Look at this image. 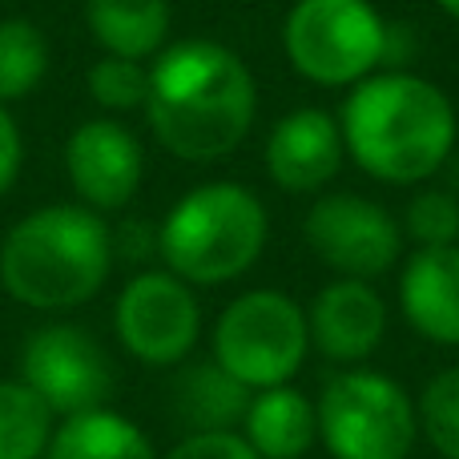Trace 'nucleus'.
Instances as JSON below:
<instances>
[{"mask_svg":"<svg viewBox=\"0 0 459 459\" xmlns=\"http://www.w3.org/2000/svg\"><path fill=\"white\" fill-rule=\"evenodd\" d=\"M310 342L331 363H359L383 342L387 331V302L379 299L371 282L363 278H334L331 286L315 294V307L307 315Z\"/></svg>","mask_w":459,"mask_h":459,"instance_id":"nucleus-13","label":"nucleus"},{"mask_svg":"<svg viewBox=\"0 0 459 459\" xmlns=\"http://www.w3.org/2000/svg\"><path fill=\"white\" fill-rule=\"evenodd\" d=\"M270 218L258 194L238 182L194 186L158 226V254L182 282L222 286L266 250Z\"/></svg>","mask_w":459,"mask_h":459,"instance_id":"nucleus-4","label":"nucleus"},{"mask_svg":"<svg viewBox=\"0 0 459 459\" xmlns=\"http://www.w3.org/2000/svg\"><path fill=\"white\" fill-rule=\"evenodd\" d=\"M294 73L323 89L359 85L391 56V29L371 0H294L282 24Z\"/></svg>","mask_w":459,"mask_h":459,"instance_id":"nucleus-5","label":"nucleus"},{"mask_svg":"<svg viewBox=\"0 0 459 459\" xmlns=\"http://www.w3.org/2000/svg\"><path fill=\"white\" fill-rule=\"evenodd\" d=\"M53 436V411L21 379H0V459H40Z\"/></svg>","mask_w":459,"mask_h":459,"instance_id":"nucleus-19","label":"nucleus"},{"mask_svg":"<svg viewBox=\"0 0 459 459\" xmlns=\"http://www.w3.org/2000/svg\"><path fill=\"white\" fill-rule=\"evenodd\" d=\"M318 436V411L299 387L278 383L250 395L242 439L262 459H302Z\"/></svg>","mask_w":459,"mask_h":459,"instance_id":"nucleus-15","label":"nucleus"},{"mask_svg":"<svg viewBox=\"0 0 459 459\" xmlns=\"http://www.w3.org/2000/svg\"><path fill=\"white\" fill-rule=\"evenodd\" d=\"M399 302L423 339L459 347V242L420 246L399 278Z\"/></svg>","mask_w":459,"mask_h":459,"instance_id":"nucleus-14","label":"nucleus"},{"mask_svg":"<svg viewBox=\"0 0 459 459\" xmlns=\"http://www.w3.org/2000/svg\"><path fill=\"white\" fill-rule=\"evenodd\" d=\"M307 246L323 266H331L339 278H371L387 274L403 254V230L363 194H323L307 210Z\"/></svg>","mask_w":459,"mask_h":459,"instance_id":"nucleus-10","label":"nucleus"},{"mask_svg":"<svg viewBox=\"0 0 459 459\" xmlns=\"http://www.w3.org/2000/svg\"><path fill=\"white\" fill-rule=\"evenodd\" d=\"M48 45L32 21H0V105L21 101L45 81Z\"/></svg>","mask_w":459,"mask_h":459,"instance_id":"nucleus-20","label":"nucleus"},{"mask_svg":"<svg viewBox=\"0 0 459 459\" xmlns=\"http://www.w3.org/2000/svg\"><path fill=\"white\" fill-rule=\"evenodd\" d=\"M21 383L53 415H81L113 395V367L105 347L73 323H45L21 342Z\"/></svg>","mask_w":459,"mask_h":459,"instance_id":"nucleus-8","label":"nucleus"},{"mask_svg":"<svg viewBox=\"0 0 459 459\" xmlns=\"http://www.w3.org/2000/svg\"><path fill=\"white\" fill-rule=\"evenodd\" d=\"M258 113V85L246 61L218 40L194 37L161 48L150 69L145 117L182 161H214L246 142Z\"/></svg>","mask_w":459,"mask_h":459,"instance_id":"nucleus-1","label":"nucleus"},{"mask_svg":"<svg viewBox=\"0 0 459 459\" xmlns=\"http://www.w3.org/2000/svg\"><path fill=\"white\" fill-rule=\"evenodd\" d=\"M117 339L137 363L174 367L194 351L202 334V307L190 282L169 270H142L129 278L113 307Z\"/></svg>","mask_w":459,"mask_h":459,"instance_id":"nucleus-9","label":"nucleus"},{"mask_svg":"<svg viewBox=\"0 0 459 459\" xmlns=\"http://www.w3.org/2000/svg\"><path fill=\"white\" fill-rule=\"evenodd\" d=\"M65 169L89 210H121L137 194L145 174L142 142L121 121L93 117L81 121L65 145Z\"/></svg>","mask_w":459,"mask_h":459,"instance_id":"nucleus-11","label":"nucleus"},{"mask_svg":"<svg viewBox=\"0 0 459 459\" xmlns=\"http://www.w3.org/2000/svg\"><path fill=\"white\" fill-rule=\"evenodd\" d=\"M403 226L420 246H455L459 242V198L452 190H420L407 202Z\"/></svg>","mask_w":459,"mask_h":459,"instance_id":"nucleus-23","label":"nucleus"},{"mask_svg":"<svg viewBox=\"0 0 459 459\" xmlns=\"http://www.w3.org/2000/svg\"><path fill=\"white\" fill-rule=\"evenodd\" d=\"M166 459H262L238 431H190Z\"/></svg>","mask_w":459,"mask_h":459,"instance_id":"nucleus-24","label":"nucleus"},{"mask_svg":"<svg viewBox=\"0 0 459 459\" xmlns=\"http://www.w3.org/2000/svg\"><path fill=\"white\" fill-rule=\"evenodd\" d=\"M113 270V234L89 206L32 210L0 246V282L32 310L89 302Z\"/></svg>","mask_w":459,"mask_h":459,"instance_id":"nucleus-3","label":"nucleus"},{"mask_svg":"<svg viewBox=\"0 0 459 459\" xmlns=\"http://www.w3.org/2000/svg\"><path fill=\"white\" fill-rule=\"evenodd\" d=\"M318 436L334 459H407L420 436L415 403L383 371H342L318 399Z\"/></svg>","mask_w":459,"mask_h":459,"instance_id":"nucleus-7","label":"nucleus"},{"mask_svg":"<svg viewBox=\"0 0 459 459\" xmlns=\"http://www.w3.org/2000/svg\"><path fill=\"white\" fill-rule=\"evenodd\" d=\"M85 21L109 56L145 61L166 48L169 0H85Z\"/></svg>","mask_w":459,"mask_h":459,"instance_id":"nucleus-16","label":"nucleus"},{"mask_svg":"<svg viewBox=\"0 0 459 459\" xmlns=\"http://www.w3.org/2000/svg\"><path fill=\"white\" fill-rule=\"evenodd\" d=\"M439 8H444L447 16H455V21H459V0H439Z\"/></svg>","mask_w":459,"mask_h":459,"instance_id":"nucleus-26","label":"nucleus"},{"mask_svg":"<svg viewBox=\"0 0 459 459\" xmlns=\"http://www.w3.org/2000/svg\"><path fill=\"white\" fill-rule=\"evenodd\" d=\"M45 459H158V452L134 420L109 407H93V411L69 415L48 436Z\"/></svg>","mask_w":459,"mask_h":459,"instance_id":"nucleus-17","label":"nucleus"},{"mask_svg":"<svg viewBox=\"0 0 459 459\" xmlns=\"http://www.w3.org/2000/svg\"><path fill=\"white\" fill-rule=\"evenodd\" d=\"M415 420L439 455L459 459V367H447L436 379H428L415 403Z\"/></svg>","mask_w":459,"mask_h":459,"instance_id":"nucleus-21","label":"nucleus"},{"mask_svg":"<svg viewBox=\"0 0 459 459\" xmlns=\"http://www.w3.org/2000/svg\"><path fill=\"white\" fill-rule=\"evenodd\" d=\"M21 161H24V137L16 117L0 105V194L13 190L16 174H21Z\"/></svg>","mask_w":459,"mask_h":459,"instance_id":"nucleus-25","label":"nucleus"},{"mask_svg":"<svg viewBox=\"0 0 459 459\" xmlns=\"http://www.w3.org/2000/svg\"><path fill=\"white\" fill-rule=\"evenodd\" d=\"M250 387L222 371L218 363L186 367L174 383V411L190 431H234L246 420Z\"/></svg>","mask_w":459,"mask_h":459,"instance_id":"nucleus-18","label":"nucleus"},{"mask_svg":"<svg viewBox=\"0 0 459 459\" xmlns=\"http://www.w3.org/2000/svg\"><path fill=\"white\" fill-rule=\"evenodd\" d=\"M307 351V310L286 290L238 294L214 323V363L250 391L290 383Z\"/></svg>","mask_w":459,"mask_h":459,"instance_id":"nucleus-6","label":"nucleus"},{"mask_svg":"<svg viewBox=\"0 0 459 459\" xmlns=\"http://www.w3.org/2000/svg\"><path fill=\"white\" fill-rule=\"evenodd\" d=\"M89 93L101 109L109 113H129L145 109V93H150V69H142V61H126V56H109L89 69Z\"/></svg>","mask_w":459,"mask_h":459,"instance_id":"nucleus-22","label":"nucleus"},{"mask_svg":"<svg viewBox=\"0 0 459 459\" xmlns=\"http://www.w3.org/2000/svg\"><path fill=\"white\" fill-rule=\"evenodd\" d=\"M447 166H452V186L459 190V153H452V158H447Z\"/></svg>","mask_w":459,"mask_h":459,"instance_id":"nucleus-27","label":"nucleus"},{"mask_svg":"<svg viewBox=\"0 0 459 459\" xmlns=\"http://www.w3.org/2000/svg\"><path fill=\"white\" fill-rule=\"evenodd\" d=\"M342 129L326 109H294L266 137V174L286 194H318L342 169Z\"/></svg>","mask_w":459,"mask_h":459,"instance_id":"nucleus-12","label":"nucleus"},{"mask_svg":"<svg viewBox=\"0 0 459 459\" xmlns=\"http://www.w3.org/2000/svg\"><path fill=\"white\" fill-rule=\"evenodd\" d=\"M342 145L363 174L387 186H420L455 153V105L415 73L363 77L342 101Z\"/></svg>","mask_w":459,"mask_h":459,"instance_id":"nucleus-2","label":"nucleus"}]
</instances>
